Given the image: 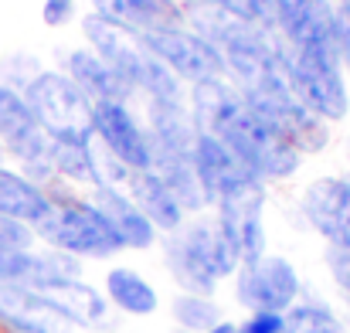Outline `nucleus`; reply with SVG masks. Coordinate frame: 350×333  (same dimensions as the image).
I'll use <instances>...</instances> for the list:
<instances>
[{"instance_id":"obj_1","label":"nucleus","mask_w":350,"mask_h":333,"mask_svg":"<svg viewBox=\"0 0 350 333\" xmlns=\"http://www.w3.org/2000/svg\"><path fill=\"white\" fill-rule=\"evenodd\" d=\"M160 258L163 272L177 286V293H198V296H215L225 282H232L241 258L234 252L232 238L218 218L194 215L170 235H160Z\"/></svg>"},{"instance_id":"obj_2","label":"nucleus","mask_w":350,"mask_h":333,"mask_svg":"<svg viewBox=\"0 0 350 333\" xmlns=\"http://www.w3.org/2000/svg\"><path fill=\"white\" fill-rule=\"evenodd\" d=\"M48 198H51L48 215L34 224V238L41 248L65 252L79 262H113L116 255H122L113 228L89 191L55 184Z\"/></svg>"},{"instance_id":"obj_3","label":"nucleus","mask_w":350,"mask_h":333,"mask_svg":"<svg viewBox=\"0 0 350 333\" xmlns=\"http://www.w3.org/2000/svg\"><path fill=\"white\" fill-rule=\"evenodd\" d=\"M282 65L293 96L310 112H317L323 122L337 126L350 116V85L340 68V58L293 51L282 44Z\"/></svg>"},{"instance_id":"obj_4","label":"nucleus","mask_w":350,"mask_h":333,"mask_svg":"<svg viewBox=\"0 0 350 333\" xmlns=\"http://www.w3.org/2000/svg\"><path fill=\"white\" fill-rule=\"evenodd\" d=\"M228 286H232L234 306H241L245 313H255V310L286 313L306 289L299 265L275 252H265L262 258L238 265Z\"/></svg>"},{"instance_id":"obj_5","label":"nucleus","mask_w":350,"mask_h":333,"mask_svg":"<svg viewBox=\"0 0 350 333\" xmlns=\"http://www.w3.org/2000/svg\"><path fill=\"white\" fill-rule=\"evenodd\" d=\"M139 44L160 58L184 85H198V82H211V79H225V62L218 55V48L194 31L187 21L184 24H163L153 27L146 34H136Z\"/></svg>"},{"instance_id":"obj_6","label":"nucleus","mask_w":350,"mask_h":333,"mask_svg":"<svg viewBox=\"0 0 350 333\" xmlns=\"http://www.w3.org/2000/svg\"><path fill=\"white\" fill-rule=\"evenodd\" d=\"M24 99L48 136L92 133V103L79 92V85L62 68H41V75L24 89Z\"/></svg>"},{"instance_id":"obj_7","label":"nucleus","mask_w":350,"mask_h":333,"mask_svg":"<svg viewBox=\"0 0 350 333\" xmlns=\"http://www.w3.org/2000/svg\"><path fill=\"white\" fill-rule=\"evenodd\" d=\"M293 211L327 248H350V174H320L306 181Z\"/></svg>"},{"instance_id":"obj_8","label":"nucleus","mask_w":350,"mask_h":333,"mask_svg":"<svg viewBox=\"0 0 350 333\" xmlns=\"http://www.w3.org/2000/svg\"><path fill=\"white\" fill-rule=\"evenodd\" d=\"M92 139L129 174L153 167L150 133H146L143 112L136 109V103H122V99L96 103L92 106Z\"/></svg>"},{"instance_id":"obj_9","label":"nucleus","mask_w":350,"mask_h":333,"mask_svg":"<svg viewBox=\"0 0 350 333\" xmlns=\"http://www.w3.org/2000/svg\"><path fill=\"white\" fill-rule=\"evenodd\" d=\"M275 34L293 51L340 58V10H337V0H282Z\"/></svg>"},{"instance_id":"obj_10","label":"nucleus","mask_w":350,"mask_h":333,"mask_svg":"<svg viewBox=\"0 0 350 333\" xmlns=\"http://www.w3.org/2000/svg\"><path fill=\"white\" fill-rule=\"evenodd\" d=\"M194 170L201 177V187H204V198H208V211L228 198L234 191L248 187V184H262L238 157L228 143H221L218 136L211 133H198V143H194Z\"/></svg>"},{"instance_id":"obj_11","label":"nucleus","mask_w":350,"mask_h":333,"mask_svg":"<svg viewBox=\"0 0 350 333\" xmlns=\"http://www.w3.org/2000/svg\"><path fill=\"white\" fill-rule=\"evenodd\" d=\"M143 122L153 146V167L194 157L198 126L187 112V103H143Z\"/></svg>"},{"instance_id":"obj_12","label":"nucleus","mask_w":350,"mask_h":333,"mask_svg":"<svg viewBox=\"0 0 350 333\" xmlns=\"http://www.w3.org/2000/svg\"><path fill=\"white\" fill-rule=\"evenodd\" d=\"M79 24H82L85 44L133 89V82H136V75H139V68H143V62H146V48L139 44V38L129 34V31H122L113 21H103V17L92 14V10L82 14ZM133 99H136V92H133Z\"/></svg>"},{"instance_id":"obj_13","label":"nucleus","mask_w":350,"mask_h":333,"mask_svg":"<svg viewBox=\"0 0 350 333\" xmlns=\"http://www.w3.org/2000/svg\"><path fill=\"white\" fill-rule=\"evenodd\" d=\"M89 194L99 204V211L106 215V222L113 228V235H116L122 252L143 255V252H153L160 245V231L133 204V198L126 194V187H99V191H89Z\"/></svg>"},{"instance_id":"obj_14","label":"nucleus","mask_w":350,"mask_h":333,"mask_svg":"<svg viewBox=\"0 0 350 333\" xmlns=\"http://www.w3.org/2000/svg\"><path fill=\"white\" fill-rule=\"evenodd\" d=\"M103 296L113 306L116 317H129V320H146L157 317L163 299L160 289L136 269V265H109L103 272Z\"/></svg>"},{"instance_id":"obj_15","label":"nucleus","mask_w":350,"mask_h":333,"mask_svg":"<svg viewBox=\"0 0 350 333\" xmlns=\"http://www.w3.org/2000/svg\"><path fill=\"white\" fill-rule=\"evenodd\" d=\"M62 72L79 85V92L96 106V103H106V99H122V103H136L133 99V89L119 79L116 72L89 48V44H82V48H68L65 55H62Z\"/></svg>"},{"instance_id":"obj_16","label":"nucleus","mask_w":350,"mask_h":333,"mask_svg":"<svg viewBox=\"0 0 350 333\" xmlns=\"http://www.w3.org/2000/svg\"><path fill=\"white\" fill-rule=\"evenodd\" d=\"M126 194L133 198V204L150 218V224H153L160 235H170V231H177L180 224L187 222V215H184V208L177 204L174 191L167 187V181H163L153 167L133 174L129 184H126Z\"/></svg>"},{"instance_id":"obj_17","label":"nucleus","mask_w":350,"mask_h":333,"mask_svg":"<svg viewBox=\"0 0 350 333\" xmlns=\"http://www.w3.org/2000/svg\"><path fill=\"white\" fill-rule=\"evenodd\" d=\"M48 208H51V198H48L44 187H38L34 181H27L14 163H3L0 167V215L34 228L48 215Z\"/></svg>"},{"instance_id":"obj_18","label":"nucleus","mask_w":350,"mask_h":333,"mask_svg":"<svg viewBox=\"0 0 350 333\" xmlns=\"http://www.w3.org/2000/svg\"><path fill=\"white\" fill-rule=\"evenodd\" d=\"M55 296L65 303V310H68V317H72V330L109 333L113 327H116V313H113V306L106 303L103 289L92 286L89 279H79V282L65 286V289L55 293Z\"/></svg>"},{"instance_id":"obj_19","label":"nucleus","mask_w":350,"mask_h":333,"mask_svg":"<svg viewBox=\"0 0 350 333\" xmlns=\"http://www.w3.org/2000/svg\"><path fill=\"white\" fill-rule=\"evenodd\" d=\"M48 153L58 184L75 191L92 187V133L89 136H48Z\"/></svg>"},{"instance_id":"obj_20","label":"nucleus","mask_w":350,"mask_h":333,"mask_svg":"<svg viewBox=\"0 0 350 333\" xmlns=\"http://www.w3.org/2000/svg\"><path fill=\"white\" fill-rule=\"evenodd\" d=\"M85 279V262L65 255V252H55V248H34V262H31V276H27V286L38 289V293H62L65 286Z\"/></svg>"},{"instance_id":"obj_21","label":"nucleus","mask_w":350,"mask_h":333,"mask_svg":"<svg viewBox=\"0 0 350 333\" xmlns=\"http://www.w3.org/2000/svg\"><path fill=\"white\" fill-rule=\"evenodd\" d=\"M89 10L99 14L103 21H113L129 34H146L153 27L170 24L150 0H89Z\"/></svg>"},{"instance_id":"obj_22","label":"nucleus","mask_w":350,"mask_h":333,"mask_svg":"<svg viewBox=\"0 0 350 333\" xmlns=\"http://www.w3.org/2000/svg\"><path fill=\"white\" fill-rule=\"evenodd\" d=\"M153 170L167 181V187L174 191V198H177V204L184 208L187 218H194V215H208V198H204L201 177H198V170H194V157H191V160L157 163Z\"/></svg>"},{"instance_id":"obj_23","label":"nucleus","mask_w":350,"mask_h":333,"mask_svg":"<svg viewBox=\"0 0 350 333\" xmlns=\"http://www.w3.org/2000/svg\"><path fill=\"white\" fill-rule=\"evenodd\" d=\"M330 327H344L340 310L313 289H303V296L286 310V333H320Z\"/></svg>"},{"instance_id":"obj_24","label":"nucleus","mask_w":350,"mask_h":333,"mask_svg":"<svg viewBox=\"0 0 350 333\" xmlns=\"http://www.w3.org/2000/svg\"><path fill=\"white\" fill-rule=\"evenodd\" d=\"M167 313H170L174 330H187V333L211 330L225 317L221 303L215 296H198V293H174L170 303H167Z\"/></svg>"},{"instance_id":"obj_25","label":"nucleus","mask_w":350,"mask_h":333,"mask_svg":"<svg viewBox=\"0 0 350 333\" xmlns=\"http://www.w3.org/2000/svg\"><path fill=\"white\" fill-rule=\"evenodd\" d=\"M41 68L44 65H41L38 55H31V51H10V55L0 58V82L10 85V89H17V92H24L41 75Z\"/></svg>"},{"instance_id":"obj_26","label":"nucleus","mask_w":350,"mask_h":333,"mask_svg":"<svg viewBox=\"0 0 350 333\" xmlns=\"http://www.w3.org/2000/svg\"><path fill=\"white\" fill-rule=\"evenodd\" d=\"M323 265H327V276L340 296V310H350V248H327Z\"/></svg>"},{"instance_id":"obj_27","label":"nucleus","mask_w":350,"mask_h":333,"mask_svg":"<svg viewBox=\"0 0 350 333\" xmlns=\"http://www.w3.org/2000/svg\"><path fill=\"white\" fill-rule=\"evenodd\" d=\"M34 262V248L27 252H0V286H27Z\"/></svg>"},{"instance_id":"obj_28","label":"nucleus","mask_w":350,"mask_h":333,"mask_svg":"<svg viewBox=\"0 0 350 333\" xmlns=\"http://www.w3.org/2000/svg\"><path fill=\"white\" fill-rule=\"evenodd\" d=\"M27 248H38L34 228L0 215V252H27Z\"/></svg>"},{"instance_id":"obj_29","label":"nucleus","mask_w":350,"mask_h":333,"mask_svg":"<svg viewBox=\"0 0 350 333\" xmlns=\"http://www.w3.org/2000/svg\"><path fill=\"white\" fill-rule=\"evenodd\" d=\"M238 333H286V313L275 310H255L238 320Z\"/></svg>"},{"instance_id":"obj_30","label":"nucleus","mask_w":350,"mask_h":333,"mask_svg":"<svg viewBox=\"0 0 350 333\" xmlns=\"http://www.w3.org/2000/svg\"><path fill=\"white\" fill-rule=\"evenodd\" d=\"M79 17V0H41V21L48 27H65Z\"/></svg>"},{"instance_id":"obj_31","label":"nucleus","mask_w":350,"mask_h":333,"mask_svg":"<svg viewBox=\"0 0 350 333\" xmlns=\"http://www.w3.org/2000/svg\"><path fill=\"white\" fill-rule=\"evenodd\" d=\"M340 68L350 82V21L340 14Z\"/></svg>"},{"instance_id":"obj_32","label":"nucleus","mask_w":350,"mask_h":333,"mask_svg":"<svg viewBox=\"0 0 350 333\" xmlns=\"http://www.w3.org/2000/svg\"><path fill=\"white\" fill-rule=\"evenodd\" d=\"M204 333H238V320H228V317H221L211 330H204Z\"/></svg>"},{"instance_id":"obj_33","label":"nucleus","mask_w":350,"mask_h":333,"mask_svg":"<svg viewBox=\"0 0 350 333\" xmlns=\"http://www.w3.org/2000/svg\"><path fill=\"white\" fill-rule=\"evenodd\" d=\"M7 323H10V313L0 306V333H7Z\"/></svg>"},{"instance_id":"obj_34","label":"nucleus","mask_w":350,"mask_h":333,"mask_svg":"<svg viewBox=\"0 0 350 333\" xmlns=\"http://www.w3.org/2000/svg\"><path fill=\"white\" fill-rule=\"evenodd\" d=\"M3 163H10V157H7V143L0 139V167H3Z\"/></svg>"},{"instance_id":"obj_35","label":"nucleus","mask_w":350,"mask_h":333,"mask_svg":"<svg viewBox=\"0 0 350 333\" xmlns=\"http://www.w3.org/2000/svg\"><path fill=\"white\" fill-rule=\"evenodd\" d=\"M320 333H347L344 327H330V330H320Z\"/></svg>"},{"instance_id":"obj_36","label":"nucleus","mask_w":350,"mask_h":333,"mask_svg":"<svg viewBox=\"0 0 350 333\" xmlns=\"http://www.w3.org/2000/svg\"><path fill=\"white\" fill-rule=\"evenodd\" d=\"M344 174H350V146H347V170H344Z\"/></svg>"},{"instance_id":"obj_37","label":"nucleus","mask_w":350,"mask_h":333,"mask_svg":"<svg viewBox=\"0 0 350 333\" xmlns=\"http://www.w3.org/2000/svg\"><path fill=\"white\" fill-rule=\"evenodd\" d=\"M174 333H187V330H174Z\"/></svg>"}]
</instances>
